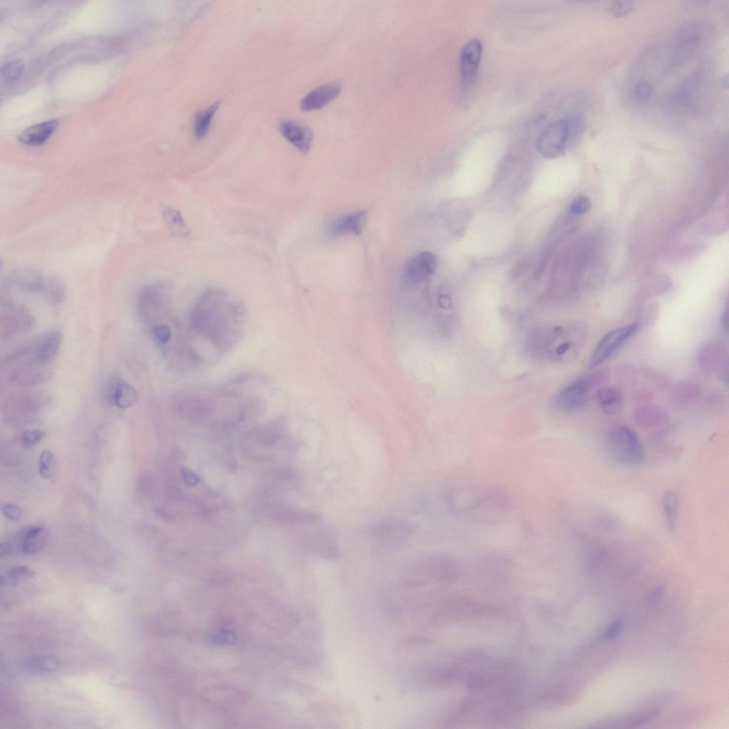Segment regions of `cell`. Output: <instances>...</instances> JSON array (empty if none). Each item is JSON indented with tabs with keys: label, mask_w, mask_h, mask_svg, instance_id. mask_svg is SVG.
Wrapping results in <instances>:
<instances>
[{
	"label": "cell",
	"mask_w": 729,
	"mask_h": 729,
	"mask_svg": "<svg viewBox=\"0 0 729 729\" xmlns=\"http://www.w3.org/2000/svg\"><path fill=\"white\" fill-rule=\"evenodd\" d=\"M653 94L652 84L646 80L639 81L634 89V97L639 102H648Z\"/></svg>",
	"instance_id": "obj_34"
},
{
	"label": "cell",
	"mask_w": 729,
	"mask_h": 729,
	"mask_svg": "<svg viewBox=\"0 0 729 729\" xmlns=\"http://www.w3.org/2000/svg\"><path fill=\"white\" fill-rule=\"evenodd\" d=\"M55 455L49 450H42L39 457V473L42 478L50 479L53 475Z\"/></svg>",
	"instance_id": "obj_32"
},
{
	"label": "cell",
	"mask_w": 729,
	"mask_h": 729,
	"mask_svg": "<svg viewBox=\"0 0 729 729\" xmlns=\"http://www.w3.org/2000/svg\"><path fill=\"white\" fill-rule=\"evenodd\" d=\"M415 532L414 526L406 521L391 520L377 522L368 530L369 537L384 548H396L406 544Z\"/></svg>",
	"instance_id": "obj_4"
},
{
	"label": "cell",
	"mask_w": 729,
	"mask_h": 729,
	"mask_svg": "<svg viewBox=\"0 0 729 729\" xmlns=\"http://www.w3.org/2000/svg\"><path fill=\"white\" fill-rule=\"evenodd\" d=\"M721 327L722 331L727 333L728 328V315L727 310L723 312L721 319Z\"/></svg>",
	"instance_id": "obj_46"
},
{
	"label": "cell",
	"mask_w": 729,
	"mask_h": 729,
	"mask_svg": "<svg viewBox=\"0 0 729 729\" xmlns=\"http://www.w3.org/2000/svg\"><path fill=\"white\" fill-rule=\"evenodd\" d=\"M600 408L607 415H613L620 412L623 406V395L616 387L600 389L596 394Z\"/></svg>",
	"instance_id": "obj_23"
},
{
	"label": "cell",
	"mask_w": 729,
	"mask_h": 729,
	"mask_svg": "<svg viewBox=\"0 0 729 729\" xmlns=\"http://www.w3.org/2000/svg\"><path fill=\"white\" fill-rule=\"evenodd\" d=\"M367 219L366 211H357L338 220L331 228V233L335 237L347 235H360Z\"/></svg>",
	"instance_id": "obj_21"
},
{
	"label": "cell",
	"mask_w": 729,
	"mask_h": 729,
	"mask_svg": "<svg viewBox=\"0 0 729 729\" xmlns=\"http://www.w3.org/2000/svg\"><path fill=\"white\" fill-rule=\"evenodd\" d=\"M106 396L111 405L120 409L133 407L139 398L134 386L118 377H114L109 382Z\"/></svg>",
	"instance_id": "obj_13"
},
{
	"label": "cell",
	"mask_w": 729,
	"mask_h": 729,
	"mask_svg": "<svg viewBox=\"0 0 729 729\" xmlns=\"http://www.w3.org/2000/svg\"><path fill=\"white\" fill-rule=\"evenodd\" d=\"M170 303V289L164 283H155L146 287L139 296V311L146 321L162 317Z\"/></svg>",
	"instance_id": "obj_6"
},
{
	"label": "cell",
	"mask_w": 729,
	"mask_h": 729,
	"mask_svg": "<svg viewBox=\"0 0 729 729\" xmlns=\"http://www.w3.org/2000/svg\"><path fill=\"white\" fill-rule=\"evenodd\" d=\"M633 4L627 1L613 2L609 7L610 13L615 18H620L627 16L631 13Z\"/></svg>",
	"instance_id": "obj_38"
},
{
	"label": "cell",
	"mask_w": 729,
	"mask_h": 729,
	"mask_svg": "<svg viewBox=\"0 0 729 729\" xmlns=\"http://www.w3.org/2000/svg\"><path fill=\"white\" fill-rule=\"evenodd\" d=\"M35 574V572L29 567H14L1 574L0 583L2 586L16 585L32 578Z\"/></svg>",
	"instance_id": "obj_30"
},
{
	"label": "cell",
	"mask_w": 729,
	"mask_h": 729,
	"mask_svg": "<svg viewBox=\"0 0 729 729\" xmlns=\"http://www.w3.org/2000/svg\"><path fill=\"white\" fill-rule=\"evenodd\" d=\"M437 268V256L431 252H422L412 257L405 265L404 277L412 284L420 283L431 277Z\"/></svg>",
	"instance_id": "obj_10"
},
{
	"label": "cell",
	"mask_w": 729,
	"mask_h": 729,
	"mask_svg": "<svg viewBox=\"0 0 729 729\" xmlns=\"http://www.w3.org/2000/svg\"><path fill=\"white\" fill-rule=\"evenodd\" d=\"M165 214L166 221L174 231L179 234L186 232L185 223L179 212L173 209H167Z\"/></svg>",
	"instance_id": "obj_35"
},
{
	"label": "cell",
	"mask_w": 729,
	"mask_h": 729,
	"mask_svg": "<svg viewBox=\"0 0 729 729\" xmlns=\"http://www.w3.org/2000/svg\"><path fill=\"white\" fill-rule=\"evenodd\" d=\"M591 207V201L587 196H579L571 204L570 210L574 214H583L589 211Z\"/></svg>",
	"instance_id": "obj_39"
},
{
	"label": "cell",
	"mask_w": 729,
	"mask_h": 729,
	"mask_svg": "<svg viewBox=\"0 0 729 729\" xmlns=\"http://www.w3.org/2000/svg\"><path fill=\"white\" fill-rule=\"evenodd\" d=\"M634 422L643 426H655L667 422L669 418L668 411L658 405H643L635 410L633 414Z\"/></svg>",
	"instance_id": "obj_22"
},
{
	"label": "cell",
	"mask_w": 729,
	"mask_h": 729,
	"mask_svg": "<svg viewBox=\"0 0 729 729\" xmlns=\"http://www.w3.org/2000/svg\"><path fill=\"white\" fill-rule=\"evenodd\" d=\"M38 398L23 395L13 398L6 405L8 413H36L39 408Z\"/></svg>",
	"instance_id": "obj_29"
},
{
	"label": "cell",
	"mask_w": 729,
	"mask_h": 729,
	"mask_svg": "<svg viewBox=\"0 0 729 729\" xmlns=\"http://www.w3.org/2000/svg\"><path fill=\"white\" fill-rule=\"evenodd\" d=\"M60 660L52 656H36L25 659L20 664L21 669L29 674H46L59 670Z\"/></svg>",
	"instance_id": "obj_25"
},
{
	"label": "cell",
	"mask_w": 729,
	"mask_h": 729,
	"mask_svg": "<svg viewBox=\"0 0 729 729\" xmlns=\"http://www.w3.org/2000/svg\"><path fill=\"white\" fill-rule=\"evenodd\" d=\"M46 366L32 361L29 365L15 370L10 376L11 382L17 385H33L44 382L51 375Z\"/></svg>",
	"instance_id": "obj_18"
},
{
	"label": "cell",
	"mask_w": 729,
	"mask_h": 729,
	"mask_svg": "<svg viewBox=\"0 0 729 729\" xmlns=\"http://www.w3.org/2000/svg\"><path fill=\"white\" fill-rule=\"evenodd\" d=\"M62 334L59 331H50L43 335L34 346V362L46 365L59 352L62 344Z\"/></svg>",
	"instance_id": "obj_15"
},
{
	"label": "cell",
	"mask_w": 729,
	"mask_h": 729,
	"mask_svg": "<svg viewBox=\"0 0 729 729\" xmlns=\"http://www.w3.org/2000/svg\"><path fill=\"white\" fill-rule=\"evenodd\" d=\"M279 131L282 136L300 152L307 153L311 149L314 135L310 128L306 125L287 120L280 124Z\"/></svg>",
	"instance_id": "obj_12"
},
{
	"label": "cell",
	"mask_w": 729,
	"mask_h": 729,
	"mask_svg": "<svg viewBox=\"0 0 729 729\" xmlns=\"http://www.w3.org/2000/svg\"><path fill=\"white\" fill-rule=\"evenodd\" d=\"M609 378L608 370L602 369L574 380L557 394L553 403L555 408L562 412L582 409L588 401L590 391Z\"/></svg>",
	"instance_id": "obj_1"
},
{
	"label": "cell",
	"mask_w": 729,
	"mask_h": 729,
	"mask_svg": "<svg viewBox=\"0 0 729 729\" xmlns=\"http://www.w3.org/2000/svg\"><path fill=\"white\" fill-rule=\"evenodd\" d=\"M623 629V621L618 619L613 622L604 631L602 637L604 639H613L617 637Z\"/></svg>",
	"instance_id": "obj_41"
},
{
	"label": "cell",
	"mask_w": 729,
	"mask_h": 729,
	"mask_svg": "<svg viewBox=\"0 0 729 729\" xmlns=\"http://www.w3.org/2000/svg\"><path fill=\"white\" fill-rule=\"evenodd\" d=\"M2 316V335L11 337L27 331L34 324V319L29 311L22 306L7 303L6 312Z\"/></svg>",
	"instance_id": "obj_11"
},
{
	"label": "cell",
	"mask_w": 729,
	"mask_h": 729,
	"mask_svg": "<svg viewBox=\"0 0 729 729\" xmlns=\"http://www.w3.org/2000/svg\"><path fill=\"white\" fill-rule=\"evenodd\" d=\"M702 396L700 386L694 381L676 383L669 394V401L676 408H688L696 403Z\"/></svg>",
	"instance_id": "obj_16"
},
{
	"label": "cell",
	"mask_w": 729,
	"mask_h": 729,
	"mask_svg": "<svg viewBox=\"0 0 729 729\" xmlns=\"http://www.w3.org/2000/svg\"><path fill=\"white\" fill-rule=\"evenodd\" d=\"M181 475L185 483L188 486L195 487L200 483L198 476L188 468H181Z\"/></svg>",
	"instance_id": "obj_43"
},
{
	"label": "cell",
	"mask_w": 729,
	"mask_h": 729,
	"mask_svg": "<svg viewBox=\"0 0 729 729\" xmlns=\"http://www.w3.org/2000/svg\"><path fill=\"white\" fill-rule=\"evenodd\" d=\"M711 28L703 23H690L678 32L675 39V50L679 55H687L699 50L710 36Z\"/></svg>",
	"instance_id": "obj_8"
},
{
	"label": "cell",
	"mask_w": 729,
	"mask_h": 729,
	"mask_svg": "<svg viewBox=\"0 0 729 729\" xmlns=\"http://www.w3.org/2000/svg\"><path fill=\"white\" fill-rule=\"evenodd\" d=\"M220 106V102L213 104L206 110L199 112L194 122V134L197 139H202L208 133L212 119Z\"/></svg>",
	"instance_id": "obj_28"
},
{
	"label": "cell",
	"mask_w": 729,
	"mask_h": 729,
	"mask_svg": "<svg viewBox=\"0 0 729 729\" xmlns=\"http://www.w3.org/2000/svg\"><path fill=\"white\" fill-rule=\"evenodd\" d=\"M658 318V309L656 307H650L646 310V312L644 314H643L641 322L639 324H640V326H653L656 322Z\"/></svg>",
	"instance_id": "obj_42"
},
{
	"label": "cell",
	"mask_w": 729,
	"mask_h": 729,
	"mask_svg": "<svg viewBox=\"0 0 729 729\" xmlns=\"http://www.w3.org/2000/svg\"><path fill=\"white\" fill-rule=\"evenodd\" d=\"M309 546L311 553L324 560H335L340 555V550L334 539L326 532H317L311 536Z\"/></svg>",
	"instance_id": "obj_19"
},
{
	"label": "cell",
	"mask_w": 729,
	"mask_h": 729,
	"mask_svg": "<svg viewBox=\"0 0 729 729\" xmlns=\"http://www.w3.org/2000/svg\"><path fill=\"white\" fill-rule=\"evenodd\" d=\"M25 64L22 60H12L1 68V75L6 81H12L18 79L23 74Z\"/></svg>",
	"instance_id": "obj_33"
},
{
	"label": "cell",
	"mask_w": 729,
	"mask_h": 729,
	"mask_svg": "<svg viewBox=\"0 0 729 729\" xmlns=\"http://www.w3.org/2000/svg\"><path fill=\"white\" fill-rule=\"evenodd\" d=\"M48 539L49 532L45 527L40 526L30 527L23 536L21 550L26 555L37 553L46 546Z\"/></svg>",
	"instance_id": "obj_24"
},
{
	"label": "cell",
	"mask_w": 729,
	"mask_h": 729,
	"mask_svg": "<svg viewBox=\"0 0 729 729\" xmlns=\"http://www.w3.org/2000/svg\"><path fill=\"white\" fill-rule=\"evenodd\" d=\"M610 457L616 463L628 466H639L645 463L646 453L637 434L625 426L612 429L606 439Z\"/></svg>",
	"instance_id": "obj_2"
},
{
	"label": "cell",
	"mask_w": 729,
	"mask_h": 729,
	"mask_svg": "<svg viewBox=\"0 0 729 729\" xmlns=\"http://www.w3.org/2000/svg\"><path fill=\"white\" fill-rule=\"evenodd\" d=\"M341 89V83L335 81L320 85L303 99L300 106L304 111L321 109L337 98Z\"/></svg>",
	"instance_id": "obj_14"
},
{
	"label": "cell",
	"mask_w": 729,
	"mask_h": 729,
	"mask_svg": "<svg viewBox=\"0 0 729 729\" xmlns=\"http://www.w3.org/2000/svg\"><path fill=\"white\" fill-rule=\"evenodd\" d=\"M177 405L179 412L190 418L201 419L209 412L207 404L197 398H183Z\"/></svg>",
	"instance_id": "obj_27"
},
{
	"label": "cell",
	"mask_w": 729,
	"mask_h": 729,
	"mask_svg": "<svg viewBox=\"0 0 729 729\" xmlns=\"http://www.w3.org/2000/svg\"><path fill=\"white\" fill-rule=\"evenodd\" d=\"M641 326L633 323L606 334L600 339L592 353L590 366L595 368L616 354L639 331Z\"/></svg>",
	"instance_id": "obj_5"
},
{
	"label": "cell",
	"mask_w": 729,
	"mask_h": 729,
	"mask_svg": "<svg viewBox=\"0 0 729 729\" xmlns=\"http://www.w3.org/2000/svg\"><path fill=\"white\" fill-rule=\"evenodd\" d=\"M695 97L694 90L689 83H682L677 85L673 91L672 104L676 107L686 108L690 106Z\"/></svg>",
	"instance_id": "obj_31"
},
{
	"label": "cell",
	"mask_w": 729,
	"mask_h": 729,
	"mask_svg": "<svg viewBox=\"0 0 729 729\" xmlns=\"http://www.w3.org/2000/svg\"><path fill=\"white\" fill-rule=\"evenodd\" d=\"M158 514L162 518V519L163 520H165V521H168V522L173 521L172 517L169 515V514L166 511H165L163 509H159L158 510Z\"/></svg>",
	"instance_id": "obj_47"
},
{
	"label": "cell",
	"mask_w": 729,
	"mask_h": 729,
	"mask_svg": "<svg viewBox=\"0 0 729 729\" xmlns=\"http://www.w3.org/2000/svg\"><path fill=\"white\" fill-rule=\"evenodd\" d=\"M4 515L11 521H18L22 518L21 508L14 504H5L1 507Z\"/></svg>",
	"instance_id": "obj_40"
},
{
	"label": "cell",
	"mask_w": 729,
	"mask_h": 729,
	"mask_svg": "<svg viewBox=\"0 0 729 729\" xmlns=\"http://www.w3.org/2000/svg\"><path fill=\"white\" fill-rule=\"evenodd\" d=\"M663 593L664 590L661 588L655 590L651 594L649 597V602L655 604L662 597Z\"/></svg>",
	"instance_id": "obj_45"
},
{
	"label": "cell",
	"mask_w": 729,
	"mask_h": 729,
	"mask_svg": "<svg viewBox=\"0 0 729 729\" xmlns=\"http://www.w3.org/2000/svg\"><path fill=\"white\" fill-rule=\"evenodd\" d=\"M60 123L59 120L53 119L39 123L28 127L18 137L20 143L37 146L44 144L55 132Z\"/></svg>",
	"instance_id": "obj_17"
},
{
	"label": "cell",
	"mask_w": 729,
	"mask_h": 729,
	"mask_svg": "<svg viewBox=\"0 0 729 729\" xmlns=\"http://www.w3.org/2000/svg\"><path fill=\"white\" fill-rule=\"evenodd\" d=\"M46 436V433L41 431H27L22 433L21 442L25 447L32 448L44 440Z\"/></svg>",
	"instance_id": "obj_36"
},
{
	"label": "cell",
	"mask_w": 729,
	"mask_h": 729,
	"mask_svg": "<svg viewBox=\"0 0 729 729\" xmlns=\"http://www.w3.org/2000/svg\"><path fill=\"white\" fill-rule=\"evenodd\" d=\"M580 134L569 117L550 124L537 142L540 153L546 158H554L561 154L567 144L574 141Z\"/></svg>",
	"instance_id": "obj_3"
},
{
	"label": "cell",
	"mask_w": 729,
	"mask_h": 729,
	"mask_svg": "<svg viewBox=\"0 0 729 729\" xmlns=\"http://www.w3.org/2000/svg\"><path fill=\"white\" fill-rule=\"evenodd\" d=\"M698 362L707 374L712 375L720 371L723 377L728 378L727 345L720 339L706 342L699 351Z\"/></svg>",
	"instance_id": "obj_7"
},
{
	"label": "cell",
	"mask_w": 729,
	"mask_h": 729,
	"mask_svg": "<svg viewBox=\"0 0 729 729\" xmlns=\"http://www.w3.org/2000/svg\"><path fill=\"white\" fill-rule=\"evenodd\" d=\"M13 552V546L9 542H3L0 545V555L2 557L9 555Z\"/></svg>",
	"instance_id": "obj_44"
},
{
	"label": "cell",
	"mask_w": 729,
	"mask_h": 729,
	"mask_svg": "<svg viewBox=\"0 0 729 729\" xmlns=\"http://www.w3.org/2000/svg\"><path fill=\"white\" fill-rule=\"evenodd\" d=\"M482 53V44L478 39L469 40L463 47L459 59V69L464 85L473 84L477 79Z\"/></svg>",
	"instance_id": "obj_9"
},
{
	"label": "cell",
	"mask_w": 729,
	"mask_h": 729,
	"mask_svg": "<svg viewBox=\"0 0 729 729\" xmlns=\"http://www.w3.org/2000/svg\"><path fill=\"white\" fill-rule=\"evenodd\" d=\"M660 714V710L638 712L632 714L609 718L595 723V728H633L648 723Z\"/></svg>",
	"instance_id": "obj_20"
},
{
	"label": "cell",
	"mask_w": 729,
	"mask_h": 729,
	"mask_svg": "<svg viewBox=\"0 0 729 729\" xmlns=\"http://www.w3.org/2000/svg\"><path fill=\"white\" fill-rule=\"evenodd\" d=\"M152 334L158 344L165 345L167 344L171 338L169 327L164 324H155L152 327Z\"/></svg>",
	"instance_id": "obj_37"
},
{
	"label": "cell",
	"mask_w": 729,
	"mask_h": 729,
	"mask_svg": "<svg viewBox=\"0 0 729 729\" xmlns=\"http://www.w3.org/2000/svg\"><path fill=\"white\" fill-rule=\"evenodd\" d=\"M662 508L667 527L673 533L676 527L680 508V499L676 491L671 490L664 494Z\"/></svg>",
	"instance_id": "obj_26"
}]
</instances>
